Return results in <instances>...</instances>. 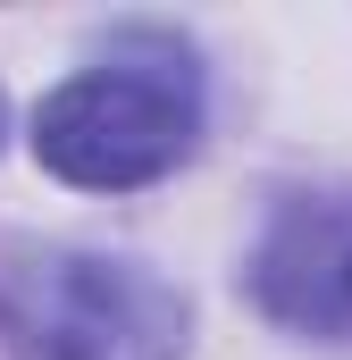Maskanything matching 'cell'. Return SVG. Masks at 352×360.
Wrapping results in <instances>:
<instances>
[{
  "label": "cell",
  "mask_w": 352,
  "mask_h": 360,
  "mask_svg": "<svg viewBox=\"0 0 352 360\" xmlns=\"http://www.w3.org/2000/svg\"><path fill=\"white\" fill-rule=\"evenodd\" d=\"M210 117L201 68L176 34H126L109 59L76 68L34 109V160L84 193H134L193 160Z\"/></svg>",
  "instance_id": "1"
},
{
  "label": "cell",
  "mask_w": 352,
  "mask_h": 360,
  "mask_svg": "<svg viewBox=\"0 0 352 360\" xmlns=\"http://www.w3.org/2000/svg\"><path fill=\"white\" fill-rule=\"evenodd\" d=\"M8 360H184L193 302L126 252H25L0 276Z\"/></svg>",
  "instance_id": "2"
},
{
  "label": "cell",
  "mask_w": 352,
  "mask_h": 360,
  "mask_svg": "<svg viewBox=\"0 0 352 360\" xmlns=\"http://www.w3.org/2000/svg\"><path fill=\"white\" fill-rule=\"evenodd\" d=\"M252 302L277 327L352 344V184H302L252 243Z\"/></svg>",
  "instance_id": "3"
}]
</instances>
